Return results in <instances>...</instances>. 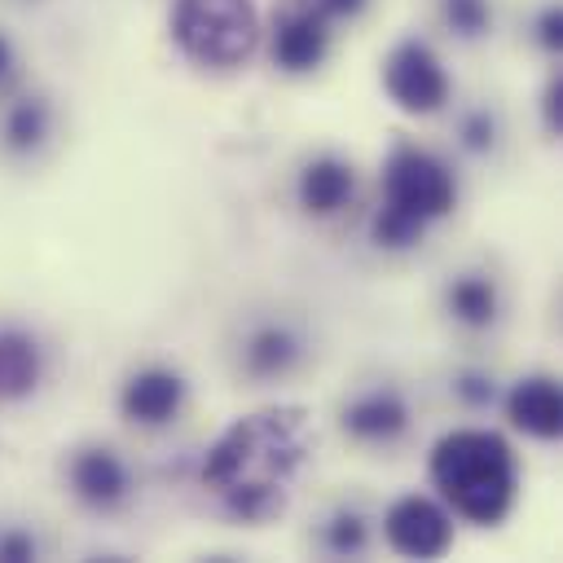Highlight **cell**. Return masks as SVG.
I'll use <instances>...</instances> for the list:
<instances>
[{"label": "cell", "instance_id": "44dd1931", "mask_svg": "<svg viewBox=\"0 0 563 563\" xmlns=\"http://www.w3.org/2000/svg\"><path fill=\"white\" fill-rule=\"evenodd\" d=\"M541 123L550 136H563V75H550L545 79V92H541Z\"/></svg>", "mask_w": 563, "mask_h": 563}, {"label": "cell", "instance_id": "5bb4252c", "mask_svg": "<svg viewBox=\"0 0 563 563\" xmlns=\"http://www.w3.org/2000/svg\"><path fill=\"white\" fill-rule=\"evenodd\" d=\"M303 361V334L286 321H260L246 339H242V369L260 383L286 378L295 365Z\"/></svg>", "mask_w": 563, "mask_h": 563}, {"label": "cell", "instance_id": "ac0fdd59", "mask_svg": "<svg viewBox=\"0 0 563 563\" xmlns=\"http://www.w3.org/2000/svg\"><path fill=\"white\" fill-rule=\"evenodd\" d=\"M440 18L457 40H479L493 31V9L488 0H440Z\"/></svg>", "mask_w": 563, "mask_h": 563}, {"label": "cell", "instance_id": "d4e9b609", "mask_svg": "<svg viewBox=\"0 0 563 563\" xmlns=\"http://www.w3.org/2000/svg\"><path fill=\"white\" fill-rule=\"evenodd\" d=\"M13 66H18V57H13V44L4 40V31H0V88L13 79Z\"/></svg>", "mask_w": 563, "mask_h": 563}, {"label": "cell", "instance_id": "cb8c5ba5", "mask_svg": "<svg viewBox=\"0 0 563 563\" xmlns=\"http://www.w3.org/2000/svg\"><path fill=\"white\" fill-rule=\"evenodd\" d=\"M365 4H369V0H312V9H317L321 18H356Z\"/></svg>", "mask_w": 563, "mask_h": 563}, {"label": "cell", "instance_id": "e0dca14e", "mask_svg": "<svg viewBox=\"0 0 563 563\" xmlns=\"http://www.w3.org/2000/svg\"><path fill=\"white\" fill-rule=\"evenodd\" d=\"M321 545L334 554V559H356L365 554L369 545V519L361 510H334L325 523H321Z\"/></svg>", "mask_w": 563, "mask_h": 563}, {"label": "cell", "instance_id": "9a60e30c", "mask_svg": "<svg viewBox=\"0 0 563 563\" xmlns=\"http://www.w3.org/2000/svg\"><path fill=\"white\" fill-rule=\"evenodd\" d=\"M444 308L457 325L466 330H488L501 312V290L488 273H457L449 286H444Z\"/></svg>", "mask_w": 563, "mask_h": 563}, {"label": "cell", "instance_id": "52a82bcc", "mask_svg": "<svg viewBox=\"0 0 563 563\" xmlns=\"http://www.w3.org/2000/svg\"><path fill=\"white\" fill-rule=\"evenodd\" d=\"M185 400H189V383L172 365H141L119 387V413L132 427H145V431L176 422Z\"/></svg>", "mask_w": 563, "mask_h": 563}, {"label": "cell", "instance_id": "8fae6325", "mask_svg": "<svg viewBox=\"0 0 563 563\" xmlns=\"http://www.w3.org/2000/svg\"><path fill=\"white\" fill-rule=\"evenodd\" d=\"M339 427L356 444H396L409 431V400L396 387H369L356 391L339 409Z\"/></svg>", "mask_w": 563, "mask_h": 563}, {"label": "cell", "instance_id": "30bf717a", "mask_svg": "<svg viewBox=\"0 0 563 563\" xmlns=\"http://www.w3.org/2000/svg\"><path fill=\"white\" fill-rule=\"evenodd\" d=\"M501 409H506L510 427L532 435V440L550 444L563 435V387L554 374H523L501 396Z\"/></svg>", "mask_w": 563, "mask_h": 563}, {"label": "cell", "instance_id": "603a6c76", "mask_svg": "<svg viewBox=\"0 0 563 563\" xmlns=\"http://www.w3.org/2000/svg\"><path fill=\"white\" fill-rule=\"evenodd\" d=\"M35 554H40V545H35L31 532H18V528L0 532V563H26Z\"/></svg>", "mask_w": 563, "mask_h": 563}, {"label": "cell", "instance_id": "d6986e66", "mask_svg": "<svg viewBox=\"0 0 563 563\" xmlns=\"http://www.w3.org/2000/svg\"><path fill=\"white\" fill-rule=\"evenodd\" d=\"M457 141H462V150H471V154H488L493 145H497V114L493 110H466L462 119H457Z\"/></svg>", "mask_w": 563, "mask_h": 563}, {"label": "cell", "instance_id": "ba28073f", "mask_svg": "<svg viewBox=\"0 0 563 563\" xmlns=\"http://www.w3.org/2000/svg\"><path fill=\"white\" fill-rule=\"evenodd\" d=\"M66 479H70L75 501H84L88 510H119L132 497V471L106 444L75 449V457L66 466Z\"/></svg>", "mask_w": 563, "mask_h": 563}, {"label": "cell", "instance_id": "2e32d148", "mask_svg": "<svg viewBox=\"0 0 563 563\" xmlns=\"http://www.w3.org/2000/svg\"><path fill=\"white\" fill-rule=\"evenodd\" d=\"M53 132V106L44 97H18L4 106V119H0V145L9 154H35L44 150Z\"/></svg>", "mask_w": 563, "mask_h": 563}, {"label": "cell", "instance_id": "8992f818", "mask_svg": "<svg viewBox=\"0 0 563 563\" xmlns=\"http://www.w3.org/2000/svg\"><path fill=\"white\" fill-rule=\"evenodd\" d=\"M383 541L405 559H440L453 545V515L427 493H405L383 510Z\"/></svg>", "mask_w": 563, "mask_h": 563}, {"label": "cell", "instance_id": "4fadbf2b", "mask_svg": "<svg viewBox=\"0 0 563 563\" xmlns=\"http://www.w3.org/2000/svg\"><path fill=\"white\" fill-rule=\"evenodd\" d=\"M48 369L44 343L26 325H0V405H18L40 391Z\"/></svg>", "mask_w": 563, "mask_h": 563}, {"label": "cell", "instance_id": "277c9868", "mask_svg": "<svg viewBox=\"0 0 563 563\" xmlns=\"http://www.w3.org/2000/svg\"><path fill=\"white\" fill-rule=\"evenodd\" d=\"M172 40L194 66L233 70L260 48V9L255 0H176Z\"/></svg>", "mask_w": 563, "mask_h": 563}, {"label": "cell", "instance_id": "9c48e42d", "mask_svg": "<svg viewBox=\"0 0 563 563\" xmlns=\"http://www.w3.org/2000/svg\"><path fill=\"white\" fill-rule=\"evenodd\" d=\"M268 57L277 70L286 75H308L330 57V18H321L317 9H290L277 18L273 40H268Z\"/></svg>", "mask_w": 563, "mask_h": 563}, {"label": "cell", "instance_id": "5b68a950", "mask_svg": "<svg viewBox=\"0 0 563 563\" xmlns=\"http://www.w3.org/2000/svg\"><path fill=\"white\" fill-rule=\"evenodd\" d=\"M449 88L453 84L440 53L418 35L396 40L391 53L383 57V92L405 114H440L449 106Z\"/></svg>", "mask_w": 563, "mask_h": 563}, {"label": "cell", "instance_id": "7a4b0ae2", "mask_svg": "<svg viewBox=\"0 0 563 563\" xmlns=\"http://www.w3.org/2000/svg\"><path fill=\"white\" fill-rule=\"evenodd\" d=\"M308 457V422L303 409H264L246 413L233 427L216 435V444L202 453L198 479L216 497L238 484H273L286 488L299 462Z\"/></svg>", "mask_w": 563, "mask_h": 563}, {"label": "cell", "instance_id": "7402d4cb", "mask_svg": "<svg viewBox=\"0 0 563 563\" xmlns=\"http://www.w3.org/2000/svg\"><path fill=\"white\" fill-rule=\"evenodd\" d=\"M537 44H541L550 57H559V48H563V9H559V4H545V9L537 13Z\"/></svg>", "mask_w": 563, "mask_h": 563}, {"label": "cell", "instance_id": "6da1fadb", "mask_svg": "<svg viewBox=\"0 0 563 563\" xmlns=\"http://www.w3.org/2000/svg\"><path fill=\"white\" fill-rule=\"evenodd\" d=\"M427 475L449 515L497 528L519 497V457L493 427H453L427 453Z\"/></svg>", "mask_w": 563, "mask_h": 563}, {"label": "cell", "instance_id": "3957f363", "mask_svg": "<svg viewBox=\"0 0 563 563\" xmlns=\"http://www.w3.org/2000/svg\"><path fill=\"white\" fill-rule=\"evenodd\" d=\"M378 189H383V202L369 220V238L374 246L383 251H409L422 242V233L453 216L457 207V176L453 167L431 154L427 145H413V141H396L387 163H383V176H378Z\"/></svg>", "mask_w": 563, "mask_h": 563}, {"label": "cell", "instance_id": "ffe728a7", "mask_svg": "<svg viewBox=\"0 0 563 563\" xmlns=\"http://www.w3.org/2000/svg\"><path fill=\"white\" fill-rule=\"evenodd\" d=\"M453 396H457L466 409H488V405L497 400V383H493V374H484V369H462V374L453 378Z\"/></svg>", "mask_w": 563, "mask_h": 563}, {"label": "cell", "instance_id": "7c38bea8", "mask_svg": "<svg viewBox=\"0 0 563 563\" xmlns=\"http://www.w3.org/2000/svg\"><path fill=\"white\" fill-rule=\"evenodd\" d=\"M352 194H356V172H352V163L339 158V154H317V158H308V163L299 167V176H295V198H299V207H303L312 220L339 216V211L352 202Z\"/></svg>", "mask_w": 563, "mask_h": 563}]
</instances>
